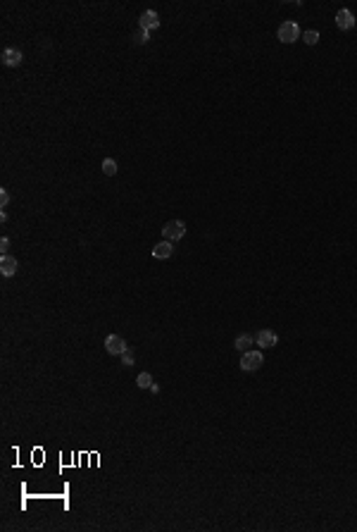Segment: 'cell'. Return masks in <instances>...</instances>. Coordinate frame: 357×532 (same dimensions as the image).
I'll list each match as a JSON object with an SVG mask.
<instances>
[{
  "instance_id": "18",
  "label": "cell",
  "mask_w": 357,
  "mask_h": 532,
  "mask_svg": "<svg viewBox=\"0 0 357 532\" xmlns=\"http://www.w3.org/2000/svg\"><path fill=\"white\" fill-rule=\"evenodd\" d=\"M7 248H10V239H7V236H2V239H0V253L7 255Z\"/></svg>"
},
{
  "instance_id": "8",
  "label": "cell",
  "mask_w": 357,
  "mask_h": 532,
  "mask_svg": "<svg viewBox=\"0 0 357 532\" xmlns=\"http://www.w3.org/2000/svg\"><path fill=\"white\" fill-rule=\"evenodd\" d=\"M22 60H24L22 50H17V48H5L2 50V65H5V67H19Z\"/></svg>"
},
{
  "instance_id": "3",
  "label": "cell",
  "mask_w": 357,
  "mask_h": 532,
  "mask_svg": "<svg viewBox=\"0 0 357 532\" xmlns=\"http://www.w3.org/2000/svg\"><path fill=\"white\" fill-rule=\"evenodd\" d=\"M276 36H279L281 43H296L298 38H300V26L296 22H284V24L279 26Z\"/></svg>"
},
{
  "instance_id": "9",
  "label": "cell",
  "mask_w": 357,
  "mask_h": 532,
  "mask_svg": "<svg viewBox=\"0 0 357 532\" xmlns=\"http://www.w3.org/2000/svg\"><path fill=\"white\" fill-rule=\"evenodd\" d=\"M17 270H19V263L12 255H2L0 258V272H2V277H14Z\"/></svg>"
},
{
  "instance_id": "10",
  "label": "cell",
  "mask_w": 357,
  "mask_h": 532,
  "mask_svg": "<svg viewBox=\"0 0 357 532\" xmlns=\"http://www.w3.org/2000/svg\"><path fill=\"white\" fill-rule=\"evenodd\" d=\"M172 253H174V243L167 241V239L153 246V258H157V260H167V258H172Z\"/></svg>"
},
{
  "instance_id": "11",
  "label": "cell",
  "mask_w": 357,
  "mask_h": 532,
  "mask_svg": "<svg viewBox=\"0 0 357 532\" xmlns=\"http://www.w3.org/2000/svg\"><path fill=\"white\" fill-rule=\"evenodd\" d=\"M255 344V337H250V334H238L236 337V341H234V346H236L238 351H250V346Z\"/></svg>"
},
{
  "instance_id": "15",
  "label": "cell",
  "mask_w": 357,
  "mask_h": 532,
  "mask_svg": "<svg viewBox=\"0 0 357 532\" xmlns=\"http://www.w3.org/2000/svg\"><path fill=\"white\" fill-rule=\"evenodd\" d=\"M119 358H121V365H126V368H131V365H133V351H124V353H121V356H119Z\"/></svg>"
},
{
  "instance_id": "6",
  "label": "cell",
  "mask_w": 357,
  "mask_h": 532,
  "mask_svg": "<svg viewBox=\"0 0 357 532\" xmlns=\"http://www.w3.org/2000/svg\"><path fill=\"white\" fill-rule=\"evenodd\" d=\"M355 24H357L355 14L350 12L348 7H343V10L336 12V26H338L341 31H350V29H355Z\"/></svg>"
},
{
  "instance_id": "5",
  "label": "cell",
  "mask_w": 357,
  "mask_h": 532,
  "mask_svg": "<svg viewBox=\"0 0 357 532\" xmlns=\"http://www.w3.org/2000/svg\"><path fill=\"white\" fill-rule=\"evenodd\" d=\"M255 344H257L260 349H272V346L279 344V334H276L274 329H260V332L255 334Z\"/></svg>"
},
{
  "instance_id": "2",
  "label": "cell",
  "mask_w": 357,
  "mask_h": 532,
  "mask_svg": "<svg viewBox=\"0 0 357 532\" xmlns=\"http://www.w3.org/2000/svg\"><path fill=\"white\" fill-rule=\"evenodd\" d=\"M262 363H264L262 351H245L243 358H240V370L243 373H255V370L262 368Z\"/></svg>"
},
{
  "instance_id": "14",
  "label": "cell",
  "mask_w": 357,
  "mask_h": 532,
  "mask_svg": "<svg viewBox=\"0 0 357 532\" xmlns=\"http://www.w3.org/2000/svg\"><path fill=\"white\" fill-rule=\"evenodd\" d=\"M302 41H305L307 46H314V43H319V34L309 29V31H305V34H302Z\"/></svg>"
},
{
  "instance_id": "16",
  "label": "cell",
  "mask_w": 357,
  "mask_h": 532,
  "mask_svg": "<svg viewBox=\"0 0 357 532\" xmlns=\"http://www.w3.org/2000/svg\"><path fill=\"white\" fill-rule=\"evenodd\" d=\"M7 203H10V194H7V189H0V206L7 208Z\"/></svg>"
},
{
  "instance_id": "1",
  "label": "cell",
  "mask_w": 357,
  "mask_h": 532,
  "mask_svg": "<svg viewBox=\"0 0 357 532\" xmlns=\"http://www.w3.org/2000/svg\"><path fill=\"white\" fill-rule=\"evenodd\" d=\"M162 236L172 243L178 241V239H183V236H186V222H181V220H169L165 227H162Z\"/></svg>"
},
{
  "instance_id": "7",
  "label": "cell",
  "mask_w": 357,
  "mask_h": 532,
  "mask_svg": "<svg viewBox=\"0 0 357 532\" xmlns=\"http://www.w3.org/2000/svg\"><path fill=\"white\" fill-rule=\"evenodd\" d=\"M157 26H160V14L155 12V10H145V12H141L138 29H143V31H153V29H157Z\"/></svg>"
},
{
  "instance_id": "12",
  "label": "cell",
  "mask_w": 357,
  "mask_h": 532,
  "mask_svg": "<svg viewBox=\"0 0 357 532\" xmlns=\"http://www.w3.org/2000/svg\"><path fill=\"white\" fill-rule=\"evenodd\" d=\"M103 172H105L107 177H115V174H117V160L105 157V160H103Z\"/></svg>"
},
{
  "instance_id": "4",
  "label": "cell",
  "mask_w": 357,
  "mask_h": 532,
  "mask_svg": "<svg viewBox=\"0 0 357 532\" xmlns=\"http://www.w3.org/2000/svg\"><path fill=\"white\" fill-rule=\"evenodd\" d=\"M105 351L110 356H121L124 351H129V344L126 339L119 337V334H107L105 337Z\"/></svg>"
},
{
  "instance_id": "13",
  "label": "cell",
  "mask_w": 357,
  "mask_h": 532,
  "mask_svg": "<svg viewBox=\"0 0 357 532\" xmlns=\"http://www.w3.org/2000/svg\"><path fill=\"white\" fill-rule=\"evenodd\" d=\"M136 384L141 389H150L153 387V375H150V373H141V375L136 377Z\"/></svg>"
},
{
  "instance_id": "17",
  "label": "cell",
  "mask_w": 357,
  "mask_h": 532,
  "mask_svg": "<svg viewBox=\"0 0 357 532\" xmlns=\"http://www.w3.org/2000/svg\"><path fill=\"white\" fill-rule=\"evenodd\" d=\"M136 41H138V43H145V41H150V31H143V29H138V34H136Z\"/></svg>"
}]
</instances>
